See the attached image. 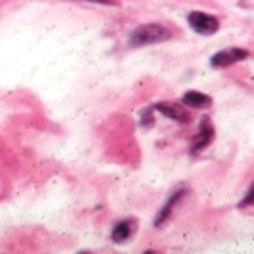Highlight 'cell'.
Returning a JSON list of instances; mask_svg holds the SVG:
<instances>
[{
	"mask_svg": "<svg viewBox=\"0 0 254 254\" xmlns=\"http://www.w3.org/2000/svg\"><path fill=\"white\" fill-rule=\"evenodd\" d=\"M172 39V31L160 23H146L137 27L135 31L129 35V47L139 48L146 47V45H156V43H164Z\"/></svg>",
	"mask_w": 254,
	"mask_h": 254,
	"instance_id": "obj_1",
	"label": "cell"
},
{
	"mask_svg": "<svg viewBox=\"0 0 254 254\" xmlns=\"http://www.w3.org/2000/svg\"><path fill=\"white\" fill-rule=\"evenodd\" d=\"M187 19H189L190 29L200 33V35H214V33H218V29H220L218 17L204 14V12H192V14H189Z\"/></svg>",
	"mask_w": 254,
	"mask_h": 254,
	"instance_id": "obj_2",
	"label": "cell"
},
{
	"mask_svg": "<svg viewBox=\"0 0 254 254\" xmlns=\"http://www.w3.org/2000/svg\"><path fill=\"white\" fill-rule=\"evenodd\" d=\"M247 56H249V50H245V48H225V50L216 52L210 58V65L212 67H229L233 64L245 60Z\"/></svg>",
	"mask_w": 254,
	"mask_h": 254,
	"instance_id": "obj_3",
	"label": "cell"
},
{
	"mask_svg": "<svg viewBox=\"0 0 254 254\" xmlns=\"http://www.w3.org/2000/svg\"><path fill=\"white\" fill-rule=\"evenodd\" d=\"M212 139H214V126H212V122H210L208 118H204V120L200 122L198 135H196V137H194V141H192L190 152H192V154L200 152L202 148H206L208 144L212 143Z\"/></svg>",
	"mask_w": 254,
	"mask_h": 254,
	"instance_id": "obj_4",
	"label": "cell"
},
{
	"mask_svg": "<svg viewBox=\"0 0 254 254\" xmlns=\"http://www.w3.org/2000/svg\"><path fill=\"white\" fill-rule=\"evenodd\" d=\"M154 110H158L162 116H166V118H170V120H174V122H179V124H189L190 122L189 114L183 110L181 106H177V104L158 102V104H154Z\"/></svg>",
	"mask_w": 254,
	"mask_h": 254,
	"instance_id": "obj_5",
	"label": "cell"
},
{
	"mask_svg": "<svg viewBox=\"0 0 254 254\" xmlns=\"http://www.w3.org/2000/svg\"><path fill=\"white\" fill-rule=\"evenodd\" d=\"M181 102L185 106H189V108H198V110L212 106V98L204 95V93H198V91H187L181 98Z\"/></svg>",
	"mask_w": 254,
	"mask_h": 254,
	"instance_id": "obj_6",
	"label": "cell"
},
{
	"mask_svg": "<svg viewBox=\"0 0 254 254\" xmlns=\"http://www.w3.org/2000/svg\"><path fill=\"white\" fill-rule=\"evenodd\" d=\"M185 192H187L185 189H179V190H175L174 194L168 198V202L162 206V210H160L158 216H156V220H154V225H156V227H160L162 223H164L166 220H168V218H170V214H172L174 206L177 204V202H179V200H181V198H183V196H185Z\"/></svg>",
	"mask_w": 254,
	"mask_h": 254,
	"instance_id": "obj_7",
	"label": "cell"
},
{
	"mask_svg": "<svg viewBox=\"0 0 254 254\" xmlns=\"http://www.w3.org/2000/svg\"><path fill=\"white\" fill-rule=\"evenodd\" d=\"M133 231H135V222L133 220L118 222L112 229V241L114 243H126L127 239L133 235Z\"/></svg>",
	"mask_w": 254,
	"mask_h": 254,
	"instance_id": "obj_8",
	"label": "cell"
},
{
	"mask_svg": "<svg viewBox=\"0 0 254 254\" xmlns=\"http://www.w3.org/2000/svg\"><path fill=\"white\" fill-rule=\"evenodd\" d=\"M249 204H254V185L249 189V192H247V196L241 200V204H239V208H245L249 206Z\"/></svg>",
	"mask_w": 254,
	"mask_h": 254,
	"instance_id": "obj_9",
	"label": "cell"
},
{
	"mask_svg": "<svg viewBox=\"0 0 254 254\" xmlns=\"http://www.w3.org/2000/svg\"><path fill=\"white\" fill-rule=\"evenodd\" d=\"M152 124H154V120H152L150 112H144V114H143V120H141V126H143V127H150Z\"/></svg>",
	"mask_w": 254,
	"mask_h": 254,
	"instance_id": "obj_10",
	"label": "cell"
},
{
	"mask_svg": "<svg viewBox=\"0 0 254 254\" xmlns=\"http://www.w3.org/2000/svg\"><path fill=\"white\" fill-rule=\"evenodd\" d=\"M85 2H95V4H102V6H118V0H85Z\"/></svg>",
	"mask_w": 254,
	"mask_h": 254,
	"instance_id": "obj_11",
	"label": "cell"
}]
</instances>
